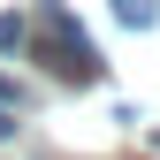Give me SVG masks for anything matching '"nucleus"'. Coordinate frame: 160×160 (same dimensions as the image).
I'll return each mask as SVG.
<instances>
[{
	"instance_id": "f03ea898",
	"label": "nucleus",
	"mask_w": 160,
	"mask_h": 160,
	"mask_svg": "<svg viewBox=\"0 0 160 160\" xmlns=\"http://www.w3.org/2000/svg\"><path fill=\"white\" fill-rule=\"evenodd\" d=\"M107 8H114L122 31H152V23H160V0H107Z\"/></svg>"
},
{
	"instance_id": "f257e3e1",
	"label": "nucleus",
	"mask_w": 160,
	"mask_h": 160,
	"mask_svg": "<svg viewBox=\"0 0 160 160\" xmlns=\"http://www.w3.org/2000/svg\"><path fill=\"white\" fill-rule=\"evenodd\" d=\"M38 53H46V69H53V76L99 84V53H92V38L69 23V8H61V0H38Z\"/></svg>"
},
{
	"instance_id": "20e7f679",
	"label": "nucleus",
	"mask_w": 160,
	"mask_h": 160,
	"mask_svg": "<svg viewBox=\"0 0 160 160\" xmlns=\"http://www.w3.org/2000/svg\"><path fill=\"white\" fill-rule=\"evenodd\" d=\"M8 137H15V107H0V145H8Z\"/></svg>"
},
{
	"instance_id": "39448f33",
	"label": "nucleus",
	"mask_w": 160,
	"mask_h": 160,
	"mask_svg": "<svg viewBox=\"0 0 160 160\" xmlns=\"http://www.w3.org/2000/svg\"><path fill=\"white\" fill-rule=\"evenodd\" d=\"M0 99H8V84H0Z\"/></svg>"
},
{
	"instance_id": "7ed1b4c3",
	"label": "nucleus",
	"mask_w": 160,
	"mask_h": 160,
	"mask_svg": "<svg viewBox=\"0 0 160 160\" xmlns=\"http://www.w3.org/2000/svg\"><path fill=\"white\" fill-rule=\"evenodd\" d=\"M23 46H31V31L15 23V15H0V53H23Z\"/></svg>"
}]
</instances>
